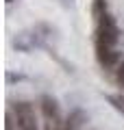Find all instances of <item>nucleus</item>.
Wrapping results in <instances>:
<instances>
[{
    "instance_id": "20e7f679",
    "label": "nucleus",
    "mask_w": 124,
    "mask_h": 130,
    "mask_svg": "<svg viewBox=\"0 0 124 130\" xmlns=\"http://www.w3.org/2000/svg\"><path fill=\"white\" fill-rule=\"evenodd\" d=\"M81 119H83V113H81V111H74L68 119H63L61 130H76L78 126H81Z\"/></svg>"
},
{
    "instance_id": "39448f33",
    "label": "nucleus",
    "mask_w": 124,
    "mask_h": 130,
    "mask_svg": "<svg viewBox=\"0 0 124 130\" xmlns=\"http://www.w3.org/2000/svg\"><path fill=\"white\" fill-rule=\"evenodd\" d=\"M115 83L120 85V87H124V59L118 63V67H115Z\"/></svg>"
},
{
    "instance_id": "7ed1b4c3",
    "label": "nucleus",
    "mask_w": 124,
    "mask_h": 130,
    "mask_svg": "<svg viewBox=\"0 0 124 130\" xmlns=\"http://www.w3.org/2000/svg\"><path fill=\"white\" fill-rule=\"evenodd\" d=\"M96 59H98V63H100L105 70H111V67H118V63L122 61V56L115 50V46L96 41Z\"/></svg>"
},
{
    "instance_id": "f03ea898",
    "label": "nucleus",
    "mask_w": 124,
    "mask_h": 130,
    "mask_svg": "<svg viewBox=\"0 0 124 130\" xmlns=\"http://www.w3.org/2000/svg\"><path fill=\"white\" fill-rule=\"evenodd\" d=\"M120 39V30L115 26V20L111 18L107 11L98 13V26H96V41L109 43V46H115Z\"/></svg>"
},
{
    "instance_id": "f257e3e1",
    "label": "nucleus",
    "mask_w": 124,
    "mask_h": 130,
    "mask_svg": "<svg viewBox=\"0 0 124 130\" xmlns=\"http://www.w3.org/2000/svg\"><path fill=\"white\" fill-rule=\"evenodd\" d=\"M11 111H13V119H15L18 130H39V117H37V111L31 102H26V100L13 102Z\"/></svg>"
}]
</instances>
